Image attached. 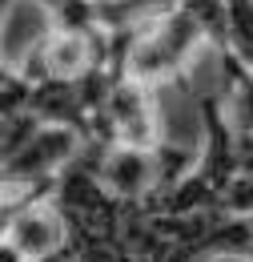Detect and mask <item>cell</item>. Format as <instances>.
Here are the masks:
<instances>
[{
  "mask_svg": "<svg viewBox=\"0 0 253 262\" xmlns=\"http://www.w3.org/2000/svg\"><path fill=\"white\" fill-rule=\"evenodd\" d=\"M4 242H8L24 262L53 258V254H64V250H68V222H64L61 206H57L53 198L20 202V206L8 210Z\"/></svg>",
  "mask_w": 253,
  "mask_h": 262,
  "instance_id": "6da1fadb",
  "label": "cell"
},
{
  "mask_svg": "<svg viewBox=\"0 0 253 262\" xmlns=\"http://www.w3.org/2000/svg\"><path fill=\"white\" fill-rule=\"evenodd\" d=\"M249 222H253V218H249ZM245 262H253V246H249V258H245Z\"/></svg>",
  "mask_w": 253,
  "mask_h": 262,
  "instance_id": "7a4b0ae2",
  "label": "cell"
},
{
  "mask_svg": "<svg viewBox=\"0 0 253 262\" xmlns=\"http://www.w3.org/2000/svg\"><path fill=\"white\" fill-rule=\"evenodd\" d=\"M96 4H117V0H96Z\"/></svg>",
  "mask_w": 253,
  "mask_h": 262,
  "instance_id": "3957f363",
  "label": "cell"
}]
</instances>
